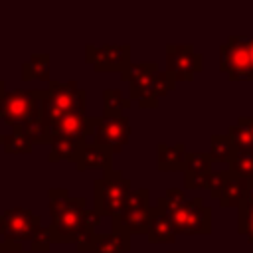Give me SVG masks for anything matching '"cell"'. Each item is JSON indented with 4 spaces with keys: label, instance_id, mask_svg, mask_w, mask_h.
Instances as JSON below:
<instances>
[{
    "label": "cell",
    "instance_id": "6da1fadb",
    "mask_svg": "<svg viewBox=\"0 0 253 253\" xmlns=\"http://www.w3.org/2000/svg\"><path fill=\"white\" fill-rule=\"evenodd\" d=\"M49 215L47 225L51 243H75L79 253H89L95 227L101 223V215L95 210H87L85 198H69L65 188L49 190Z\"/></svg>",
    "mask_w": 253,
    "mask_h": 253
},
{
    "label": "cell",
    "instance_id": "7a4b0ae2",
    "mask_svg": "<svg viewBox=\"0 0 253 253\" xmlns=\"http://www.w3.org/2000/svg\"><path fill=\"white\" fill-rule=\"evenodd\" d=\"M170 217L176 233L198 235L211 231V210L204 206L202 198H186L178 188H168L166 196L156 204Z\"/></svg>",
    "mask_w": 253,
    "mask_h": 253
},
{
    "label": "cell",
    "instance_id": "3957f363",
    "mask_svg": "<svg viewBox=\"0 0 253 253\" xmlns=\"http://www.w3.org/2000/svg\"><path fill=\"white\" fill-rule=\"evenodd\" d=\"M121 79L128 81V99L136 101L140 109H154L158 105V99L168 95L176 87V79L168 71H160L154 61L130 63Z\"/></svg>",
    "mask_w": 253,
    "mask_h": 253
},
{
    "label": "cell",
    "instance_id": "277c9868",
    "mask_svg": "<svg viewBox=\"0 0 253 253\" xmlns=\"http://www.w3.org/2000/svg\"><path fill=\"white\" fill-rule=\"evenodd\" d=\"M47 89H14L0 95V119L14 130L43 117Z\"/></svg>",
    "mask_w": 253,
    "mask_h": 253
},
{
    "label": "cell",
    "instance_id": "5b68a950",
    "mask_svg": "<svg viewBox=\"0 0 253 253\" xmlns=\"http://www.w3.org/2000/svg\"><path fill=\"white\" fill-rule=\"evenodd\" d=\"M85 109H87V93L77 85L75 79L47 83V95L43 101V117L47 125L69 115H85Z\"/></svg>",
    "mask_w": 253,
    "mask_h": 253
},
{
    "label": "cell",
    "instance_id": "8992f818",
    "mask_svg": "<svg viewBox=\"0 0 253 253\" xmlns=\"http://www.w3.org/2000/svg\"><path fill=\"white\" fill-rule=\"evenodd\" d=\"M130 180L123 176L121 170H105L101 178L93 182V202H95V211L103 217H115L121 213L128 202L130 196Z\"/></svg>",
    "mask_w": 253,
    "mask_h": 253
},
{
    "label": "cell",
    "instance_id": "52a82bcc",
    "mask_svg": "<svg viewBox=\"0 0 253 253\" xmlns=\"http://www.w3.org/2000/svg\"><path fill=\"white\" fill-rule=\"evenodd\" d=\"M150 194L146 188L132 190L128 196V202L121 213H117L113 219V233L119 235H138L148 231L150 225Z\"/></svg>",
    "mask_w": 253,
    "mask_h": 253
},
{
    "label": "cell",
    "instance_id": "ba28073f",
    "mask_svg": "<svg viewBox=\"0 0 253 253\" xmlns=\"http://www.w3.org/2000/svg\"><path fill=\"white\" fill-rule=\"evenodd\" d=\"M219 69L227 75L229 81H253L249 38L231 36L219 47Z\"/></svg>",
    "mask_w": 253,
    "mask_h": 253
},
{
    "label": "cell",
    "instance_id": "9c48e42d",
    "mask_svg": "<svg viewBox=\"0 0 253 253\" xmlns=\"http://www.w3.org/2000/svg\"><path fill=\"white\" fill-rule=\"evenodd\" d=\"M85 59L91 63L95 71L109 73V71H119L121 75L128 69L130 65V45H85Z\"/></svg>",
    "mask_w": 253,
    "mask_h": 253
},
{
    "label": "cell",
    "instance_id": "30bf717a",
    "mask_svg": "<svg viewBox=\"0 0 253 253\" xmlns=\"http://www.w3.org/2000/svg\"><path fill=\"white\" fill-rule=\"evenodd\" d=\"M202 69L204 57L194 51V45H166V71L176 81H192Z\"/></svg>",
    "mask_w": 253,
    "mask_h": 253
},
{
    "label": "cell",
    "instance_id": "8fae6325",
    "mask_svg": "<svg viewBox=\"0 0 253 253\" xmlns=\"http://www.w3.org/2000/svg\"><path fill=\"white\" fill-rule=\"evenodd\" d=\"M4 219V239L6 241H26V239H34L36 233L43 227L42 225V217L30 210L24 208H10L2 213Z\"/></svg>",
    "mask_w": 253,
    "mask_h": 253
},
{
    "label": "cell",
    "instance_id": "7c38bea8",
    "mask_svg": "<svg viewBox=\"0 0 253 253\" xmlns=\"http://www.w3.org/2000/svg\"><path fill=\"white\" fill-rule=\"evenodd\" d=\"M130 138V121L126 115L115 119L99 117V125L95 128V144L107 146L113 154L121 152Z\"/></svg>",
    "mask_w": 253,
    "mask_h": 253
},
{
    "label": "cell",
    "instance_id": "4fadbf2b",
    "mask_svg": "<svg viewBox=\"0 0 253 253\" xmlns=\"http://www.w3.org/2000/svg\"><path fill=\"white\" fill-rule=\"evenodd\" d=\"M99 125V117H87V115H69L49 125V140L53 136H73V138H85L95 134V128Z\"/></svg>",
    "mask_w": 253,
    "mask_h": 253
},
{
    "label": "cell",
    "instance_id": "5bb4252c",
    "mask_svg": "<svg viewBox=\"0 0 253 253\" xmlns=\"http://www.w3.org/2000/svg\"><path fill=\"white\" fill-rule=\"evenodd\" d=\"M75 168L77 172L89 170V168H103V170H111L113 168V152L107 146L95 144V142H87L77 160H75Z\"/></svg>",
    "mask_w": 253,
    "mask_h": 253
},
{
    "label": "cell",
    "instance_id": "9a60e30c",
    "mask_svg": "<svg viewBox=\"0 0 253 253\" xmlns=\"http://www.w3.org/2000/svg\"><path fill=\"white\" fill-rule=\"evenodd\" d=\"M176 229L166 215V211L158 206L150 208V225L146 231V239L150 243H174L176 241Z\"/></svg>",
    "mask_w": 253,
    "mask_h": 253
},
{
    "label": "cell",
    "instance_id": "2e32d148",
    "mask_svg": "<svg viewBox=\"0 0 253 253\" xmlns=\"http://www.w3.org/2000/svg\"><path fill=\"white\" fill-rule=\"evenodd\" d=\"M87 144L85 138H73V136H53L49 140V162H59V160H69L75 162L81 148Z\"/></svg>",
    "mask_w": 253,
    "mask_h": 253
},
{
    "label": "cell",
    "instance_id": "e0dca14e",
    "mask_svg": "<svg viewBox=\"0 0 253 253\" xmlns=\"http://www.w3.org/2000/svg\"><path fill=\"white\" fill-rule=\"evenodd\" d=\"M186 160V146L180 144H158L156 146V166L162 172H176L184 170Z\"/></svg>",
    "mask_w": 253,
    "mask_h": 253
},
{
    "label": "cell",
    "instance_id": "ac0fdd59",
    "mask_svg": "<svg viewBox=\"0 0 253 253\" xmlns=\"http://www.w3.org/2000/svg\"><path fill=\"white\" fill-rule=\"evenodd\" d=\"M130 237L119 233H95L89 253H128Z\"/></svg>",
    "mask_w": 253,
    "mask_h": 253
},
{
    "label": "cell",
    "instance_id": "d6986e66",
    "mask_svg": "<svg viewBox=\"0 0 253 253\" xmlns=\"http://www.w3.org/2000/svg\"><path fill=\"white\" fill-rule=\"evenodd\" d=\"M247 188H249V180H245L241 176H235V174H229L227 182L223 186L221 198H219V206L221 208H239L241 200L245 198Z\"/></svg>",
    "mask_w": 253,
    "mask_h": 253
},
{
    "label": "cell",
    "instance_id": "ffe728a7",
    "mask_svg": "<svg viewBox=\"0 0 253 253\" xmlns=\"http://www.w3.org/2000/svg\"><path fill=\"white\" fill-rule=\"evenodd\" d=\"M22 79L24 81H47L49 83V53H34L22 63Z\"/></svg>",
    "mask_w": 253,
    "mask_h": 253
},
{
    "label": "cell",
    "instance_id": "44dd1931",
    "mask_svg": "<svg viewBox=\"0 0 253 253\" xmlns=\"http://www.w3.org/2000/svg\"><path fill=\"white\" fill-rule=\"evenodd\" d=\"M132 105L128 97L123 95L121 89H105L103 91V119H115L123 117V111H126Z\"/></svg>",
    "mask_w": 253,
    "mask_h": 253
},
{
    "label": "cell",
    "instance_id": "7402d4cb",
    "mask_svg": "<svg viewBox=\"0 0 253 253\" xmlns=\"http://www.w3.org/2000/svg\"><path fill=\"white\" fill-rule=\"evenodd\" d=\"M239 223L237 229L249 243H253V180L249 182V188L245 192V198L239 204Z\"/></svg>",
    "mask_w": 253,
    "mask_h": 253
},
{
    "label": "cell",
    "instance_id": "603a6c76",
    "mask_svg": "<svg viewBox=\"0 0 253 253\" xmlns=\"http://www.w3.org/2000/svg\"><path fill=\"white\" fill-rule=\"evenodd\" d=\"M210 158L211 162H231L235 156V146L227 134H211L210 138Z\"/></svg>",
    "mask_w": 253,
    "mask_h": 253
},
{
    "label": "cell",
    "instance_id": "cb8c5ba5",
    "mask_svg": "<svg viewBox=\"0 0 253 253\" xmlns=\"http://www.w3.org/2000/svg\"><path fill=\"white\" fill-rule=\"evenodd\" d=\"M211 158L208 152H186L184 176H208L211 174Z\"/></svg>",
    "mask_w": 253,
    "mask_h": 253
},
{
    "label": "cell",
    "instance_id": "d4e9b609",
    "mask_svg": "<svg viewBox=\"0 0 253 253\" xmlns=\"http://www.w3.org/2000/svg\"><path fill=\"white\" fill-rule=\"evenodd\" d=\"M229 174L241 176L249 182L253 180V148L235 150V156L229 162Z\"/></svg>",
    "mask_w": 253,
    "mask_h": 253
},
{
    "label": "cell",
    "instance_id": "484cf974",
    "mask_svg": "<svg viewBox=\"0 0 253 253\" xmlns=\"http://www.w3.org/2000/svg\"><path fill=\"white\" fill-rule=\"evenodd\" d=\"M18 132H22L32 144H47L49 142V125H47L45 117L32 121L30 125L22 126Z\"/></svg>",
    "mask_w": 253,
    "mask_h": 253
},
{
    "label": "cell",
    "instance_id": "4316f807",
    "mask_svg": "<svg viewBox=\"0 0 253 253\" xmlns=\"http://www.w3.org/2000/svg\"><path fill=\"white\" fill-rule=\"evenodd\" d=\"M2 146L8 154H26L32 150V142L18 130H12L10 134H2Z\"/></svg>",
    "mask_w": 253,
    "mask_h": 253
},
{
    "label": "cell",
    "instance_id": "83f0119b",
    "mask_svg": "<svg viewBox=\"0 0 253 253\" xmlns=\"http://www.w3.org/2000/svg\"><path fill=\"white\" fill-rule=\"evenodd\" d=\"M227 176L229 172L227 170H219V172H213L210 174V182H208V190H210V196L213 200H219L221 198V192H223V186L227 182Z\"/></svg>",
    "mask_w": 253,
    "mask_h": 253
},
{
    "label": "cell",
    "instance_id": "f1b7e54d",
    "mask_svg": "<svg viewBox=\"0 0 253 253\" xmlns=\"http://www.w3.org/2000/svg\"><path fill=\"white\" fill-rule=\"evenodd\" d=\"M49 245H51L49 231H47V227H42V229L36 233V237L32 239V251H36V253H43V251L49 249Z\"/></svg>",
    "mask_w": 253,
    "mask_h": 253
},
{
    "label": "cell",
    "instance_id": "f546056e",
    "mask_svg": "<svg viewBox=\"0 0 253 253\" xmlns=\"http://www.w3.org/2000/svg\"><path fill=\"white\" fill-rule=\"evenodd\" d=\"M0 253H28V251H24L22 243H18V241H6V239H2L0 241Z\"/></svg>",
    "mask_w": 253,
    "mask_h": 253
},
{
    "label": "cell",
    "instance_id": "4dcf8cb0",
    "mask_svg": "<svg viewBox=\"0 0 253 253\" xmlns=\"http://www.w3.org/2000/svg\"><path fill=\"white\" fill-rule=\"evenodd\" d=\"M237 125L243 126V128L247 130V134L253 138V117H241V119L237 121Z\"/></svg>",
    "mask_w": 253,
    "mask_h": 253
},
{
    "label": "cell",
    "instance_id": "1f68e13d",
    "mask_svg": "<svg viewBox=\"0 0 253 253\" xmlns=\"http://www.w3.org/2000/svg\"><path fill=\"white\" fill-rule=\"evenodd\" d=\"M0 237H4V219L0 215Z\"/></svg>",
    "mask_w": 253,
    "mask_h": 253
},
{
    "label": "cell",
    "instance_id": "d6a6232c",
    "mask_svg": "<svg viewBox=\"0 0 253 253\" xmlns=\"http://www.w3.org/2000/svg\"><path fill=\"white\" fill-rule=\"evenodd\" d=\"M4 91H6V81H4V79H0V95H2Z\"/></svg>",
    "mask_w": 253,
    "mask_h": 253
},
{
    "label": "cell",
    "instance_id": "836d02e7",
    "mask_svg": "<svg viewBox=\"0 0 253 253\" xmlns=\"http://www.w3.org/2000/svg\"><path fill=\"white\" fill-rule=\"evenodd\" d=\"M249 53H251V61H253V38H249Z\"/></svg>",
    "mask_w": 253,
    "mask_h": 253
},
{
    "label": "cell",
    "instance_id": "e575fe53",
    "mask_svg": "<svg viewBox=\"0 0 253 253\" xmlns=\"http://www.w3.org/2000/svg\"><path fill=\"white\" fill-rule=\"evenodd\" d=\"M170 253H184V251H170Z\"/></svg>",
    "mask_w": 253,
    "mask_h": 253
},
{
    "label": "cell",
    "instance_id": "d590c367",
    "mask_svg": "<svg viewBox=\"0 0 253 253\" xmlns=\"http://www.w3.org/2000/svg\"><path fill=\"white\" fill-rule=\"evenodd\" d=\"M0 142H2V134H0Z\"/></svg>",
    "mask_w": 253,
    "mask_h": 253
}]
</instances>
